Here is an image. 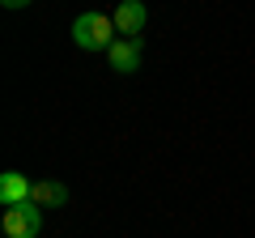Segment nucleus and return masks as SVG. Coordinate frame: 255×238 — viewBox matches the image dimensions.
I'll return each instance as SVG.
<instances>
[{"instance_id":"nucleus-5","label":"nucleus","mask_w":255,"mask_h":238,"mask_svg":"<svg viewBox=\"0 0 255 238\" xmlns=\"http://www.w3.org/2000/svg\"><path fill=\"white\" fill-rule=\"evenodd\" d=\"M30 192H34V183H30L26 174H17V170L0 174V204H4V209H9V204H26Z\"/></svg>"},{"instance_id":"nucleus-2","label":"nucleus","mask_w":255,"mask_h":238,"mask_svg":"<svg viewBox=\"0 0 255 238\" xmlns=\"http://www.w3.org/2000/svg\"><path fill=\"white\" fill-rule=\"evenodd\" d=\"M0 230H4V238H38V230H43V209H38L34 200L9 204L4 217H0Z\"/></svg>"},{"instance_id":"nucleus-1","label":"nucleus","mask_w":255,"mask_h":238,"mask_svg":"<svg viewBox=\"0 0 255 238\" xmlns=\"http://www.w3.org/2000/svg\"><path fill=\"white\" fill-rule=\"evenodd\" d=\"M115 38H119V30H115V17H111V13L90 9V13H81V17L73 21V43L81 47V51H111Z\"/></svg>"},{"instance_id":"nucleus-4","label":"nucleus","mask_w":255,"mask_h":238,"mask_svg":"<svg viewBox=\"0 0 255 238\" xmlns=\"http://www.w3.org/2000/svg\"><path fill=\"white\" fill-rule=\"evenodd\" d=\"M107 64H111V73L132 77L140 68V38H115V47L107 51Z\"/></svg>"},{"instance_id":"nucleus-3","label":"nucleus","mask_w":255,"mask_h":238,"mask_svg":"<svg viewBox=\"0 0 255 238\" xmlns=\"http://www.w3.org/2000/svg\"><path fill=\"white\" fill-rule=\"evenodd\" d=\"M111 17H115V30H119V38H140V30H145L149 13H145V4H140V0H119Z\"/></svg>"},{"instance_id":"nucleus-6","label":"nucleus","mask_w":255,"mask_h":238,"mask_svg":"<svg viewBox=\"0 0 255 238\" xmlns=\"http://www.w3.org/2000/svg\"><path fill=\"white\" fill-rule=\"evenodd\" d=\"M30 200H34L38 209H64V204H68V187H64L60 179H34Z\"/></svg>"},{"instance_id":"nucleus-7","label":"nucleus","mask_w":255,"mask_h":238,"mask_svg":"<svg viewBox=\"0 0 255 238\" xmlns=\"http://www.w3.org/2000/svg\"><path fill=\"white\" fill-rule=\"evenodd\" d=\"M0 4H4V9H13V13H17V9H30L34 0H0Z\"/></svg>"}]
</instances>
